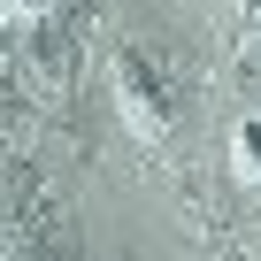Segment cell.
<instances>
[{"instance_id": "6da1fadb", "label": "cell", "mask_w": 261, "mask_h": 261, "mask_svg": "<svg viewBox=\"0 0 261 261\" xmlns=\"http://www.w3.org/2000/svg\"><path fill=\"white\" fill-rule=\"evenodd\" d=\"M115 92H123V115H130V130H139V139H162V130H169L177 100H169V77L154 69V54L123 46V54H115Z\"/></svg>"}, {"instance_id": "7a4b0ae2", "label": "cell", "mask_w": 261, "mask_h": 261, "mask_svg": "<svg viewBox=\"0 0 261 261\" xmlns=\"http://www.w3.org/2000/svg\"><path fill=\"white\" fill-rule=\"evenodd\" d=\"M238 177H261V115H238Z\"/></svg>"}]
</instances>
